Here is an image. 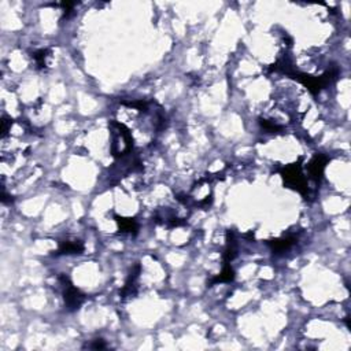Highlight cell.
Instances as JSON below:
<instances>
[{"label": "cell", "instance_id": "cell-1", "mask_svg": "<svg viewBox=\"0 0 351 351\" xmlns=\"http://www.w3.org/2000/svg\"><path fill=\"white\" fill-rule=\"evenodd\" d=\"M59 281L64 287V299L68 309L70 311L77 310L82 305V302L85 300V295L71 284L68 276H59Z\"/></svg>", "mask_w": 351, "mask_h": 351}, {"label": "cell", "instance_id": "cell-2", "mask_svg": "<svg viewBox=\"0 0 351 351\" xmlns=\"http://www.w3.org/2000/svg\"><path fill=\"white\" fill-rule=\"evenodd\" d=\"M328 161L329 158L327 155H324V154H317V155L311 159L310 163L307 165V177H309V180H311V181L316 183V184H320Z\"/></svg>", "mask_w": 351, "mask_h": 351}, {"label": "cell", "instance_id": "cell-4", "mask_svg": "<svg viewBox=\"0 0 351 351\" xmlns=\"http://www.w3.org/2000/svg\"><path fill=\"white\" fill-rule=\"evenodd\" d=\"M84 251V244L80 240H65L61 242L58 248V255L64 254H81Z\"/></svg>", "mask_w": 351, "mask_h": 351}, {"label": "cell", "instance_id": "cell-7", "mask_svg": "<svg viewBox=\"0 0 351 351\" xmlns=\"http://www.w3.org/2000/svg\"><path fill=\"white\" fill-rule=\"evenodd\" d=\"M50 50H39V51L33 52V59H35L36 66L39 69L44 70L48 66V58H50Z\"/></svg>", "mask_w": 351, "mask_h": 351}, {"label": "cell", "instance_id": "cell-3", "mask_svg": "<svg viewBox=\"0 0 351 351\" xmlns=\"http://www.w3.org/2000/svg\"><path fill=\"white\" fill-rule=\"evenodd\" d=\"M298 242V237L294 236V235H288V236H284L281 239H276V240H272L269 242V246L272 247V251L276 254L280 253H285L287 250L292 247L294 244H296Z\"/></svg>", "mask_w": 351, "mask_h": 351}, {"label": "cell", "instance_id": "cell-8", "mask_svg": "<svg viewBox=\"0 0 351 351\" xmlns=\"http://www.w3.org/2000/svg\"><path fill=\"white\" fill-rule=\"evenodd\" d=\"M89 349H106V345H104L102 339H96L93 345L89 346Z\"/></svg>", "mask_w": 351, "mask_h": 351}, {"label": "cell", "instance_id": "cell-6", "mask_svg": "<svg viewBox=\"0 0 351 351\" xmlns=\"http://www.w3.org/2000/svg\"><path fill=\"white\" fill-rule=\"evenodd\" d=\"M233 279H235V272H233V269L230 268V264H225L224 269H222V272L219 273V276L213 279L210 284H217V282H230L233 281Z\"/></svg>", "mask_w": 351, "mask_h": 351}, {"label": "cell", "instance_id": "cell-5", "mask_svg": "<svg viewBox=\"0 0 351 351\" xmlns=\"http://www.w3.org/2000/svg\"><path fill=\"white\" fill-rule=\"evenodd\" d=\"M115 221L120 225V229L125 233H138L139 224L136 222L135 218H124V217H118L114 215Z\"/></svg>", "mask_w": 351, "mask_h": 351}]
</instances>
